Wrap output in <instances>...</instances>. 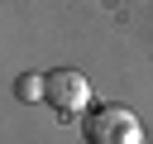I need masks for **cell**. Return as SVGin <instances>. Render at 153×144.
I'll use <instances>...</instances> for the list:
<instances>
[{
	"mask_svg": "<svg viewBox=\"0 0 153 144\" xmlns=\"http://www.w3.org/2000/svg\"><path fill=\"white\" fill-rule=\"evenodd\" d=\"M14 96L19 101H43V72H19L14 77Z\"/></svg>",
	"mask_w": 153,
	"mask_h": 144,
	"instance_id": "3957f363",
	"label": "cell"
},
{
	"mask_svg": "<svg viewBox=\"0 0 153 144\" xmlns=\"http://www.w3.org/2000/svg\"><path fill=\"white\" fill-rule=\"evenodd\" d=\"M81 139L86 144H143V125L129 106L100 101L81 115Z\"/></svg>",
	"mask_w": 153,
	"mask_h": 144,
	"instance_id": "6da1fadb",
	"label": "cell"
},
{
	"mask_svg": "<svg viewBox=\"0 0 153 144\" xmlns=\"http://www.w3.org/2000/svg\"><path fill=\"white\" fill-rule=\"evenodd\" d=\"M43 101L53 106L57 120H81L91 110V82L76 67H53L43 72Z\"/></svg>",
	"mask_w": 153,
	"mask_h": 144,
	"instance_id": "7a4b0ae2",
	"label": "cell"
}]
</instances>
